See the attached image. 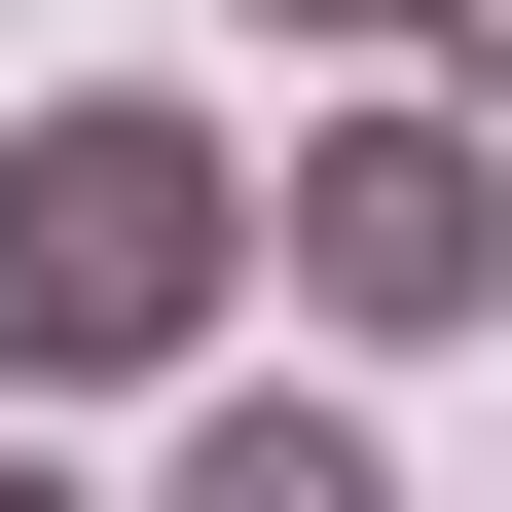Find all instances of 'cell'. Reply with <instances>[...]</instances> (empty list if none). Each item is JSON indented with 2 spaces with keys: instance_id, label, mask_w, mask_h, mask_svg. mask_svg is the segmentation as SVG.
<instances>
[{
  "instance_id": "6da1fadb",
  "label": "cell",
  "mask_w": 512,
  "mask_h": 512,
  "mask_svg": "<svg viewBox=\"0 0 512 512\" xmlns=\"http://www.w3.org/2000/svg\"><path fill=\"white\" fill-rule=\"evenodd\" d=\"M220 293H256V147L183 74L0 110V403H147V366H220Z\"/></svg>"
},
{
  "instance_id": "7a4b0ae2",
  "label": "cell",
  "mask_w": 512,
  "mask_h": 512,
  "mask_svg": "<svg viewBox=\"0 0 512 512\" xmlns=\"http://www.w3.org/2000/svg\"><path fill=\"white\" fill-rule=\"evenodd\" d=\"M256 256H293V330H330V366H439V330H512V110L366 74L330 147L256 183Z\"/></svg>"
},
{
  "instance_id": "3957f363",
  "label": "cell",
  "mask_w": 512,
  "mask_h": 512,
  "mask_svg": "<svg viewBox=\"0 0 512 512\" xmlns=\"http://www.w3.org/2000/svg\"><path fill=\"white\" fill-rule=\"evenodd\" d=\"M147 512H403V476H366L330 366H256V403H183V476H147Z\"/></svg>"
},
{
  "instance_id": "277c9868",
  "label": "cell",
  "mask_w": 512,
  "mask_h": 512,
  "mask_svg": "<svg viewBox=\"0 0 512 512\" xmlns=\"http://www.w3.org/2000/svg\"><path fill=\"white\" fill-rule=\"evenodd\" d=\"M403 74H439V110H512V0H403Z\"/></svg>"
},
{
  "instance_id": "5b68a950",
  "label": "cell",
  "mask_w": 512,
  "mask_h": 512,
  "mask_svg": "<svg viewBox=\"0 0 512 512\" xmlns=\"http://www.w3.org/2000/svg\"><path fill=\"white\" fill-rule=\"evenodd\" d=\"M220 37H403V0H220Z\"/></svg>"
},
{
  "instance_id": "8992f818",
  "label": "cell",
  "mask_w": 512,
  "mask_h": 512,
  "mask_svg": "<svg viewBox=\"0 0 512 512\" xmlns=\"http://www.w3.org/2000/svg\"><path fill=\"white\" fill-rule=\"evenodd\" d=\"M0 512H110V476H37V403H0Z\"/></svg>"
}]
</instances>
